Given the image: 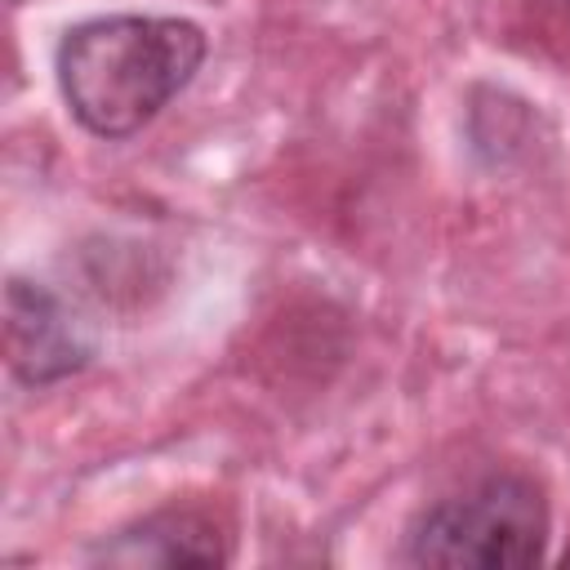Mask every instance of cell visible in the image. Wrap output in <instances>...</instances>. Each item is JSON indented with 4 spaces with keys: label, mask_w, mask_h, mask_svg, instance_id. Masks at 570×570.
<instances>
[{
    "label": "cell",
    "mask_w": 570,
    "mask_h": 570,
    "mask_svg": "<svg viewBox=\"0 0 570 570\" xmlns=\"http://www.w3.org/2000/svg\"><path fill=\"white\" fill-rule=\"evenodd\" d=\"M205 62V31L187 18L111 13L58 45V85L71 116L98 138L138 134Z\"/></svg>",
    "instance_id": "1"
},
{
    "label": "cell",
    "mask_w": 570,
    "mask_h": 570,
    "mask_svg": "<svg viewBox=\"0 0 570 570\" xmlns=\"http://www.w3.org/2000/svg\"><path fill=\"white\" fill-rule=\"evenodd\" d=\"M548 539V508L525 476H490L468 494L436 503L414 530L405 561L445 570L534 566Z\"/></svg>",
    "instance_id": "2"
},
{
    "label": "cell",
    "mask_w": 570,
    "mask_h": 570,
    "mask_svg": "<svg viewBox=\"0 0 570 570\" xmlns=\"http://www.w3.org/2000/svg\"><path fill=\"white\" fill-rule=\"evenodd\" d=\"M89 338L80 330V321L71 316V307L49 294L45 285H31V281H9L4 289V356H9V370L31 383V387H45V383H58L76 370H85L89 361Z\"/></svg>",
    "instance_id": "3"
},
{
    "label": "cell",
    "mask_w": 570,
    "mask_h": 570,
    "mask_svg": "<svg viewBox=\"0 0 570 570\" xmlns=\"http://www.w3.org/2000/svg\"><path fill=\"white\" fill-rule=\"evenodd\" d=\"M107 566H223L227 543L200 512H156L94 552Z\"/></svg>",
    "instance_id": "4"
},
{
    "label": "cell",
    "mask_w": 570,
    "mask_h": 570,
    "mask_svg": "<svg viewBox=\"0 0 570 570\" xmlns=\"http://www.w3.org/2000/svg\"><path fill=\"white\" fill-rule=\"evenodd\" d=\"M566 4H570V0H566Z\"/></svg>",
    "instance_id": "5"
}]
</instances>
